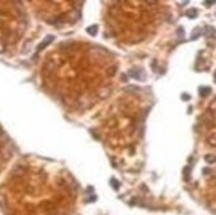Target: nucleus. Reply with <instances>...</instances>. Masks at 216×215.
I'll use <instances>...</instances> for the list:
<instances>
[{
  "mask_svg": "<svg viewBox=\"0 0 216 215\" xmlns=\"http://www.w3.org/2000/svg\"><path fill=\"white\" fill-rule=\"evenodd\" d=\"M186 15H187V18H190V19H195L198 16V10H195V8H191V10H188L186 12Z\"/></svg>",
  "mask_w": 216,
  "mask_h": 215,
  "instance_id": "0eeeda50",
  "label": "nucleus"
},
{
  "mask_svg": "<svg viewBox=\"0 0 216 215\" xmlns=\"http://www.w3.org/2000/svg\"><path fill=\"white\" fill-rule=\"evenodd\" d=\"M212 121H214V117H212V113H211V112H207L206 114L203 116V122L206 124V125L208 126V128H211V126L214 125V122H212Z\"/></svg>",
  "mask_w": 216,
  "mask_h": 215,
  "instance_id": "f03ea898",
  "label": "nucleus"
},
{
  "mask_svg": "<svg viewBox=\"0 0 216 215\" xmlns=\"http://www.w3.org/2000/svg\"><path fill=\"white\" fill-rule=\"evenodd\" d=\"M204 5H206V7H211V5H214V4H216V1L215 0H212V1H204L203 3Z\"/></svg>",
  "mask_w": 216,
  "mask_h": 215,
  "instance_id": "2eb2a0df",
  "label": "nucleus"
},
{
  "mask_svg": "<svg viewBox=\"0 0 216 215\" xmlns=\"http://www.w3.org/2000/svg\"><path fill=\"white\" fill-rule=\"evenodd\" d=\"M201 33H204L206 37H212L215 35V28L211 27V25H206V27L201 29Z\"/></svg>",
  "mask_w": 216,
  "mask_h": 215,
  "instance_id": "7ed1b4c3",
  "label": "nucleus"
},
{
  "mask_svg": "<svg viewBox=\"0 0 216 215\" xmlns=\"http://www.w3.org/2000/svg\"><path fill=\"white\" fill-rule=\"evenodd\" d=\"M86 32L89 33V35H92V36H96V35H97V32H98V27H97V25H92V27H88V28H86Z\"/></svg>",
  "mask_w": 216,
  "mask_h": 215,
  "instance_id": "423d86ee",
  "label": "nucleus"
},
{
  "mask_svg": "<svg viewBox=\"0 0 216 215\" xmlns=\"http://www.w3.org/2000/svg\"><path fill=\"white\" fill-rule=\"evenodd\" d=\"M215 78H216V72H215Z\"/></svg>",
  "mask_w": 216,
  "mask_h": 215,
  "instance_id": "aec40b11",
  "label": "nucleus"
},
{
  "mask_svg": "<svg viewBox=\"0 0 216 215\" xmlns=\"http://www.w3.org/2000/svg\"><path fill=\"white\" fill-rule=\"evenodd\" d=\"M177 33L179 35V37H183V36H184V29L182 27H179L178 29H177Z\"/></svg>",
  "mask_w": 216,
  "mask_h": 215,
  "instance_id": "ddd939ff",
  "label": "nucleus"
},
{
  "mask_svg": "<svg viewBox=\"0 0 216 215\" xmlns=\"http://www.w3.org/2000/svg\"><path fill=\"white\" fill-rule=\"evenodd\" d=\"M201 35V28H195L194 32H192V36H191V40H196L199 36Z\"/></svg>",
  "mask_w": 216,
  "mask_h": 215,
  "instance_id": "1a4fd4ad",
  "label": "nucleus"
},
{
  "mask_svg": "<svg viewBox=\"0 0 216 215\" xmlns=\"http://www.w3.org/2000/svg\"><path fill=\"white\" fill-rule=\"evenodd\" d=\"M96 199H97V198H96V197H90V198H89V200H90V202H92V200H93V202H94Z\"/></svg>",
  "mask_w": 216,
  "mask_h": 215,
  "instance_id": "6ab92c4d",
  "label": "nucleus"
},
{
  "mask_svg": "<svg viewBox=\"0 0 216 215\" xmlns=\"http://www.w3.org/2000/svg\"><path fill=\"white\" fill-rule=\"evenodd\" d=\"M121 77H122V80H123V81H126V80H127V76H126V75H122Z\"/></svg>",
  "mask_w": 216,
  "mask_h": 215,
  "instance_id": "a211bd4d",
  "label": "nucleus"
},
{
  "mask_svg": "<svg viewBox=\"0 0 216 215\" xmlns=\"http://www.w3.org/2000/svg\"><path fill=\"white\" fill-rule=\"evenodd\" d=\"M53 40H55V36H47V37H45L44 40H42V43L37 47V49H39V50H42L45 47H47V45H49L50 43H52Z\"/></svg>",
  "mask_w": 216,
  "mask_h": 215,
  "instance_id": "20e7f679",
  "label": "nucleus"
},
{
  "mask_svg": "<svg viewBox=\"0 0 216 215\" xmlns=\"http://www.w3.org/2000/svg\"><path fill=\"white\" fill-rule=\"evenodd\" d=\"M190 171H191V167H190V166L184 167L183 173H184V179H186V181H188V179H190Z\"/></svg>",
  "mask_w": 216,
  "mask_h": 215,
  "instance_id": "f8f14e48",
  "label": "nucleus"
},
{
  "mask_svg": "<svg viewBox=\"0 0 216 215\" xmlns=\"http://www.w3.org/2000/svg\"><path fill=\"white\" fill-rule=\"evenodd\" d=\"M203 173H204V174H208V173H211V170L206 167V169H203Z\"/></svg>",
  "mask_w": 216,
  "mask_h": 215,
  "instance_id": "f3484780",
  "label": "nucleus"
},
{
  "mask_svg": "<svg viewBox=\"0 0 216 215\" xmlns=\"http://www.w3.org/2000/svg\"><path fill=\"white\" fill-rule=\"evenodd\" d=\"M182 100H183V101H188L190 100V94H187V93H183V94H182Z\"/></svg>",
  "mask_w": 216,
  "mask_h": 215,
  "instance_id": "dca6fc26",
  "label": "nucleus"
},
{
  "mask_svg": "<svg viewBox=\"0 0 216 215\" xmlns=\"http://www.w3.org/2000/svg\"><path fill=\"white\" fill-rule=\"evenodd\" d=\"M129 76H131L135 80H139V81H143L146 75H144V70L141 69V68H133V69L129 70Z\"/></svg>",
  "mask_w": 216,
  "mask_h": 215,
  "instance_id": "f257e3e1",
  "label": "nucleus"
},
{
  "mask_svg": "<svg viewBox=\"0 0 216 215\" xmlns=\"http://www.w3.org/2000/svg\"><path fill=\"white\" fill-rule=\"evenodd\" d=\"M204 159H206L207 163H215L216 162V155H214V154H207L206 157H204Z\"/></svg>",
  "mask_w": 216,
  "mask_h": 215,
  "instance_id": "6e6552de",
  "label": "nucleus"
},
{
  "mask_svg": "<svg viewBox=\"0 0 216 215\" xmlns=\"http://www.w3.org/2000/svg\"><path fill=\"white\" fill-rule=\"evenodd\" d=\"M207 142L209 143L211 146H216V134H212L208 137V140H207Z\"/></svg>",
  "mask_w": 216,
  "mask_h": 215,
  "instance_id": "9d476101",
  "label": "nucleus"
},
{
  "mask_svg": "<svg viewBox=\"0 0 216 215\" xmlns=\"http://www.w3.org/2000/svg\"><path fill=\"white\" fill-rule=\"evenodd\" d=\"M110 183H112V187L114 189V190H118V189H119V182H118L117 179L112 178V179H110Z\"/></svg>",
  "mask_w": 216,
  "mask_h": 215,
  "instance_id": "9b49d317",
  "label": "nucleus"
},
{
  "mask_svg": "<svg viewBox=\"0 0 216 215\" xmlns=\"http://www.w3.org/2000/svg\"><path fill=\"white\" fill-rule=\"evenodd\" d=\"M115 72H117V68H115V67H112L109 70H107V73H109L110 76H114V75H115Z\"/></svg>",
  "mask_w": 216,
  "mask_h": 215,
  "instance_id": "4468645a",
  "label": "nucleus"
},
{
  "mask_svg": "<svg viewBox=\"0 0 216 215\" xmlns=\"http://www.w3.org/2000/svg\"><path fill=\"white\" fill-rule=\"evenodd\" d=\"M209 93H211V88L209 86H200L199 88V94H200L201 97H207Z\"/></svg>",
  "mask_w": 216,
  "mask_h": 215,
  "instance_id": "39448f33",
  "label": "nucleus"
}]
</instances>
